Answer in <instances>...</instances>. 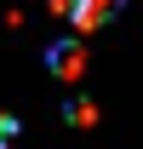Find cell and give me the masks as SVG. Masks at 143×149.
<instances>
[{"mask_svg":"<svg viewBox=\"0 0 143 149\" xmlns=\"http://www.w3.org/2000/svg\"><path fill=\"white\" fill-rule=\"evenodd\" d=\"M46 63H52L57 80H80V74H86V46H80V40H57L52 52H46Z\"/></svg>","mask_w":143,"mask_h":149,"instance_id":"obj_1","label":"cell"},{"mask_svg":"<svg viewBox=\"0 0 143 149\" xmlns=\"http://www.w3.org/2000/svg\"><path fill=\"white\" fill-rule=\"evenodd\" d=\"M12 138H17V120H12V115H0V149H12Z\"/></svg>","mask_w":143,"mask_h":149,"instance_id":"obj_3","label":"cell"},{"mask_svg":"<svg viewBox=\"0 0 143 149\" xmlns=\"http://www.w3.org/2000/svg\"><path fill=\"white\" fill-rule=\"evenodd\" d=\"M69 120H74V126H92V120H97V103H86V97L69 103Z\"/></svg>","mask_w":143,"mask_h":149,"instance_id":"obj_2","label":"cell"}]
</instances>
